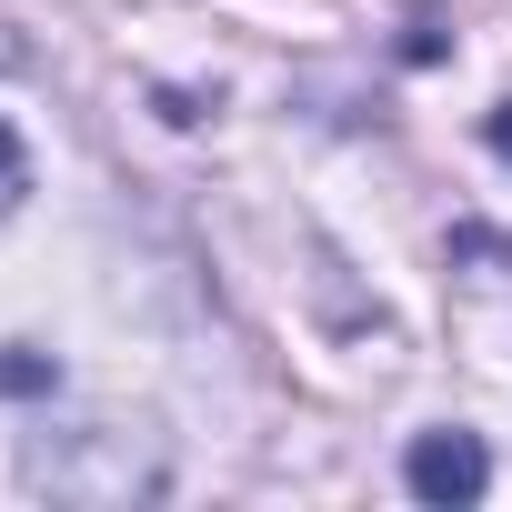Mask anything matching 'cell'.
<instances>
[{
	"instance_id": "cell-1",
	"label": "cell",
	"mask_w": 512,
	"mask_h": 512,
	"mask_svg": "<svg viewBox=\"0 0 512 512\" xmlns=\"http://www.w3.org/2000/svg\"><path fill=\"white\" fill-rule=\"evenodd\" d=\"M402 482H412V502L452 512V502H482V482H492V452H482V432H412V452H402Z\"/></svg>"
},
{
	"instance_id": "cell-2",
	"label": "cell",
	"mask_w": 512,
	"mask_h": 512,
	"mask_svg": "<svg viewBox=\"0 0 512 512\" xmlns=\"http://www.w3.org/2000/svg\"><path fill=\"white\" fill-rule=\"evenodd\" d=\"M21 191H31V151H21V131L0 121V221L21 211Z\"/></svg>"
},
{
	"instance_id": "cell-3",
	"label": "cell",
	"mask_w": 512,
	"mask_h": 512,
	"mask_svg": "<svg viewBox=\"0 0 512 512\" xmlns=\"http://www.w3.org/2000/svg\"><path fill=\"white\" fill-rule=\"evenodd\" d=\"M482 131H492V151L512 161V101H492V121H482Z\"/></svg>"
}]
</instances>
